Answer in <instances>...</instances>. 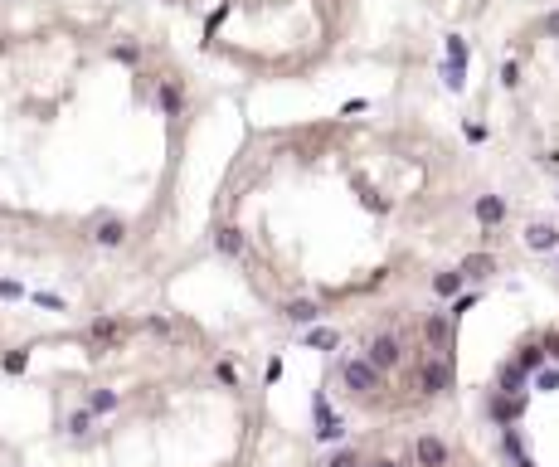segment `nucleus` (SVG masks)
Returning a JSON list of instances; mask_svg holds the SVG:
<instances>
[{
    "instance_id": "9b49d317",
    "label": "nucleus",
    "mask_w": 559,
    "mask_h": 467,
    "mask_svg": "<svg viewBox=\"0 0 559 467\" xmlns=\"http://www.w3.org/2000/svg\"><path fill=\"white\" fill-rule=\"evenodd\" d=\"M501 215H506V204H501V200H491V195L477 204V219H481V224H501Z\"/></svg>"
},
{
    "instance_id": "423d86ee",
    "label": "nucleus",
    "mask_w": 559,
    "mask_h": 467,
    "mask_svg": "<svg viewBox=\"0 0 559 467\" xmlns=\"http://www.w3.org/2000/svg\"><path fill=\"white\" fill-rule=\"evenodd\" d=\"M525 243H530V248H554V243H559V229H554V224H530V229H525Z\"/></svg>"
},
{
    "instance_id": "6ab92c4d",
    "label": "nucleus",
    "mask_w": 559,
    "mask_h": 467,
    "mask_svg": "<svg viewBox=\"0 0 559 467\" xmlns=\"http://www.w3.org/2000/svg\"><path fill=\"white\" fill-rule=\"evenodd\" d=\"M549 29H554V34H559V15H554V20H549Z\"/></svg>"
},
{
    "instance_id": "f3484780",
    "label": "nucleus",
    "mask_w": 559,
    "mask_h": 467,
    "mask_svg": "<svg viewBox=\"0 0 559 467\" xmlns=\"http://www.w3.org/2000/svg\"><path fill=\"white\" fill-rule=\"evenodd\" d=\"M331 467H360V457H355V453H335Z\"/></svg>"
},
{
    "instance_id": "1a4fd4ad",
    "label": "nucleus",
    "mask_w": 559,
    "mask_h": 467,
    "mask_svg": "<svg viewBox=\"0 0 559 467\" xmlns=\"http://www.w3.org/2000/svg\"><path fill=\"white\" fill-rule=\"evenodd\" d=\"M117 404H122L117 390H93V394H88V409H93V414H112Z\"/></svg>"
},
{
    "instance_id": "f8f14e48",
    "label": "nucleus",
    "mask_w": 559,
    "mask_h": 467,
    "mask_svg": "<svg viewBox=\"0 0 559 467\" xmlns=\"http://www.w3.org/2000/svg\"><path fill=\"white\" fill-rule=\"evenodd\" d=\"M287 317H292V322H316V317H321V307H316V302H292V307H287Z\"/></svg>"
},
{
    "instance_id": "2eb2a0df",
    "label": "nucleus",
    "mask_w": 559,
    "mask_h": 467,
    "mask_svg": "<svg viewBox=\"0 0 559 467\" xmlns=\"http://www.w3.org/2000/svg\"><path fill=\"white\" fill-rule=\"evenodd\" d=\"M486 268H491V258L477 253V258H467V263H462V278H486Z\"/></svg>"
},
{
    "instance_id": "6e6552de",
    "label": "nucleus",
    "mask_w": 559,
    "mask_h": 467,
    "mask_svg": "<svg viewBox=\"0 0 559 467\" xmlns=\"http://www.w3.org/2000/svg\"><path fill=\"white\" fill-rule=\"evenodd\" d=\"M93 419H97V414H93V409L83 404V409H73V414H69V419H64V429H69L73 438H83V433L93 429Z\"/></svg>"
},
{
    "instance_id": "f257e3e1",
    "label": "nucleus",
    "mask_w": 559,
    "mask_h": 467,
    "mask_svg": "<svg viewBox=\"0 0 559 467\" xmlns=\"http://www.w3.org/2000/svg\"><path fill=\"white\" fill-rule=\"evenodd\" d=\"M379 375H384V370H374L370 360H346V366H341V380H346L355 394H370V390H379Z\"/></svg>"
},
{
    "instance_id": "7ed1b4c3",
    "label": "nucleus",
    "mask_w": 559,
    "mask_h": 467,
    "mask_svg": "<svg viewBox=\"0 0 559 467\" xmlns=\"http://www.w3.org/2000/svg\"><path fill=\"white\" fill-rule=\"evenodd\" d=\"M122 331H127L122 317H97V322L83 326V341L88 346H112V341H122Z\"/></svg>"
},
{
    "instance_id": "4468645a",
    "label": "nucleus",
    "mask_w": 559,
    "mask_h": 467,
    "mask_svg": "<svg viewBox=\"0 0 559 467\" xmlns=\"http://www.w3.org/2000/svg\"><path fill=\"white\" fill-rule=\"evenodd\" d=\"M122 234H127V229H122L117 219H107V224H102V234H97V243H107V248H117V243H122Z\"/></svg>"
},
{
    "instance_id": "9d476101",
    "label": "nucleus",
    "mask_w": 559,
    "mask_h": 467,
    "mask_svg": "<svg viewBox=\"0 0 559 467\" xmlns=\"http://www.w3.org/2000/svg\"><path fill=\"white\" fill-rule=\"evenodd\" d=\"M214 243H219V253H229V258H239V253H243V234H239V229H219V239H214Z\"/></svg>"
},
{
    "instance_id": "20e7f679",
    "label": "nucleus",
    "mask_w": 559,
    "mask_h": 467,
    "mask_svg": "<svg viewBox=\"0 0 559 467\" xmlns=\"http://www.w3.org/2000/svg\"><path fill=\"white\" fill-rule=\"evenodd\" d=\"M414 457H418V467H442V462H447V443L433 438V433H423V438L414 443Z\"/></svg>"
},
{
    "instance_id": "a211bd4d",
    "label": "nucleus",
    "mask_w": 559,
    "mask_h": 467,
    "mask_svg": "<svg viewBox=\"0 0 559 467\" xmlns=\"http://www.w3.org/2000/svg\"><path fill=\"white\" fill-rule=\"evenodd\" d=\"M370 467H399V462H389V457H379V462H370Z\"/></svg>"
},
{
    "instance_id": "f03ea898",
    "label": "nucleus",
    "mask_w": 559,
    "mask_h": 467,
    "mask_svg": "<svg viewBox=\"0 0 559 467\" xmlns=\"http://www.w3.org/2000/svg\"><path fill=\"white\" fill-rule=\"evenodd\" d=\"M399 355H404L399 336H374V341H370V355H365V360H370L374 370H394V366H399Z\"/></svg>"
},
{
    "instance_id": "0eeeda50",
    "label": "nucleus",
    "mask_w": 559,
    "mask_h": 467,
    "mask_svg": "<svg viewBox=\"0 0 559 467\" xmlns=\"http://www.w3.org/2000/svg\"><path fill=\"white\" fill-rule=\"evenodd\" d=\"M423 336H428V341H433V346L442 350V346H447V336H453V322H447V317H442V311H438V317H428V326H423Z\"/></svg>"
},
{
    "instance_id": "dca6fc26",
    "label": "nucleus",
    "mask_w": 559,
    "mask_h": 467,
    "mask_svg": "<svg viewBox=\"0 0 559 467\" xmlns=\"http://www.w3.org/2000/svg\"><path fill=\"white\" fill-rule=\"evenodd\" d=\"M540 360H545V350H540V346H525V350H521V370H535Z\"/></svg>"
},
{
    "instance_id": "ddd939ff",
    "label": "nucleus",
    "mask_w": 559,
    "mask_h": 467,
    "mask_svg": "<svg viewBox=\"0 0 559 467\" xmlns=\"http://www.w3.org/2000/svg\"><path fill=\"white\" fill-rule=\"evenodd\" d=\"M457 287H462V273H438V283H433V292H438V297H453Z\"/></svg>"
},
{
    "instance_id": "39448f33",
    "label": "nucleus",
    "mask_w": 559,
    "mask_h": 467,
    "mask_svg": "<svg viewBox=\"0 0 559 467\" xmlns=\"http://www.w3.org/2000/svg\"><path fill=\"white\" fill-rule=\"evenodd\" d=\"M418 380H423V390H428V394H442V390H447V380H453V370H447V360L438 355V360H428V366L418 370Z\"/></svg>"
}]
</instances>
